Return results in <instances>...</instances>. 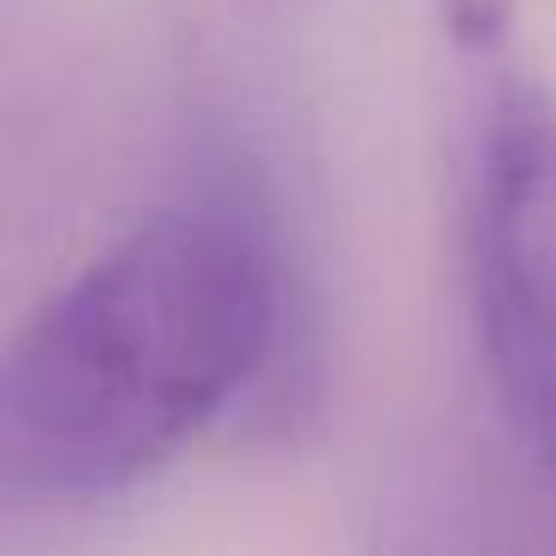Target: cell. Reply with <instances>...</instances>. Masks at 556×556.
<instances>
[{
	"mask_svg": "<svg viewBox=\"0 0 556 556\" xmlns=\"http://www.w3.org/2000/svg\"><path fill=\"white\" fill-rule=\"evenodd\" d=\"M305 288L269 198L204 180L78 264L0 348V491H138L252 395L293 383Z\"/></svg>",
	"mask_w": 556,
	"mask_h": 556,
	"instance_id": "1",
	"label": "cell"
},
{
	"mask_svg": "<svg viewBox=\"0 0 556 556\" xmlns=\"http://www.w3.org/2000/svg\"><path fill=\"white\" fill-rule=\"evenodd\" d=\"M472 324L532 496L556 508V102L508 85L472 156Z\"/></svg>",
	"mask_w": 556,
	"mask_h": 556,
	"instance_id": "2",
	"label": "cell"
},
{
	"mask_svg": "<svg viewBox=\"0 0 556 556\" xmlns=\"http://www.w3.org/2000/svg\"><path fill=\"white\" fill-rule=\"evenodd\" d=\"M377 556H479V544L437 484H413L389 503Z\"/></svg>",
	"mask_w": 556,
	"mask_h": 556,
	"instance_id": "3",
	"label": "cell"
},
{
	"mask_svg": "<svg viewBox=\"0 0 556 556\" xmlns=\"http://www.w3.org/2000/svg\"><path fill=\"white\" fill-rule=\"evenodd\" d=\"M437 13L460 49H491L515 18V0H437Z\"/></svg>",
	"mask_w": 556,
	"mask_h": 556,
	"instance_id": "4",
	"label": "cell"
}]
</instances>
